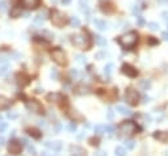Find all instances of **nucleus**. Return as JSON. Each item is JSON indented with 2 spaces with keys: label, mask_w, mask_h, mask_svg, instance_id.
<instances>
[{
  "label": "nucleus",
  "mask_w": 168,
  "mask_h": 156,
  "mask_svg": "<svg viewBox=\"0 0 168 156\" xmlns=\"http://www.w3.org/2000/svg\"><path fill=\"white\" fill-rule=\"evenodd\" d=\"M20 142H22V144H24V146H28V141H26V139H21Z\"/></svg>",
  "instance_id": "49"
},
{
  "label": "nucleus",
  "mask_w": 168,
  "mask_h": 156,
  "mask_svg": "<svg viewBox=\"0 0 168 156\" xmlns=\"http://www.w3.org/2000/svg\"><path fill=\"white\" fill-rule=\"evenodd\" d=\"M8 117H9V118H16L17 114H15V113H8Z\"/></svg>",
  "instance_id": "46"
},
{
  "label": "nucleus",
  "mask_w": 168,
  "mask_h": 156,
  "mask_svg": "<svg viewBox=\"0 0 168 156\" xmlns=\"http://www.w3.org/2000/svg\"><path fill=\"white\" fill-rule=\"evenodd\" d=\"M45 147H47V148L51 151H56V152H58V151L62 150V143L58 141L56 142H46V143H45Z\"/></svg>",
  "instance_id": "13"
},
{
  "label": "nucleus",
  "mask_w": 168,
  "mask_h": 156,
  "mask_svg": "<svg viewBox=\"0 0 168 156\" xmlns=\"http://www.w3.org/2000/svg\"><path fill=\"white\" fill-rule=\"evenodd\" d=\"M95 133H96L97 135H101L103 133H105V126H103V125H96V126H95Z\"/></svg>",
  "instance_id": "26"
},
{
  "label": "nucleus",
  "mask_w": 168,
  "mask_h": 156,
  "mask_svg": "<svg viewBox=\"0 0 168 156\" xmlns=\"http://www.w3.org/2000/svg\"><path fill=\"white\" fill-rule=\"evenodd\" d=\"M26 147H28L29 153H32V155H34V153H36V148H34V147H33V146H29V144H28Z\"/></svg>",
  "instance_id": "39"
},
{
  "label": "nucleus",
  "mask_w": 168,
  "mask_h": 156,
  "mask_svg": "<svg viewBox=\"0 0 168 156\" xmlns=\"http://www.w3.org/2000/svg\"><path fill=\"white\" fill-rule=\"evenodd\" d=\"M162 17H163V20H164V21H168V12H167V11L162 13Z\"/></svg>",
  "instance_id": "41"
},
{
  "label": "nucleus",
  "mask_w": 168,
  "mask_h": 156,
  "mask_svg": "<svg viewBox=\"0 0 168 156\" xmlns=\"http://www.w3.org/2000/svg\"><path fill=\"white\" fill-rule=\"evenodd\" d=\"M17 83H19V85H21V87H25V85L29 83V76H26L25 74H19V75H17Z\"/></svg>",
  "instance_id": "14"
},
{
  "label": "nucleus",
  "mask_w": 168,
  "mask_h": 156,
  "mask_svg": "<svg viewBox=\"0 0 168 156\" xmlns=\"http://www.w3.org/2000/svg\"><path fill=\"white\" fill-rule=\"evenodd\" d=\"M25 106H26V109L30 110L33 113H37V114H44V106L41 105L37 100H28L25 102Z\"/></svg>",
  "instance_id": "7"
},
{
  "label": "nucleus",
  "mask_w": 168,
  "mask_h": 156,
  "mask_svg": "<svg viewBox=\"0 0 168 156\" xmlns=\"http://www.w3.org/2000/svg\"><path fill=\"white\" fill-rule=\"evenodd\" d=\"M150 44L154 45V44H156V41H155V40H150Z\"/></svg>",
  "instance_id": "52"
},
{
  "label": "nucleus",
  "mask_w": 168,
  "mask_h": 156,
  "mask_svg": "<svg viewBox=\"0 0 168 156\" xmlns=\"http://www.w3.org/2000/svg\"><path fill=\"white\" fill-rule=\"evenodd\" d=\"M160 3H163V4H168V0H159Z\"/></svg>",
  "instance_id": "50"
},
{
  "label": "nucleus",
  "mask_w": 168,
  "mask_h": 156,
  "mask_svg": "<svg viewBox=\"0 0 168 156\" xmlns=\"http://www.w3.org/2000/svg\"><path fill=\"white\" fill-rule=\"evenodd\" d=\"M140 87L143 88L144 91H147V89H150V87H151V81L147 80V79H144V80L140 81Z\"/></svg>",
  "instance_id": "25"
},
{
  "label": "nucleus",
  "mask_w": 168,
  "mask_h": 156,
  "mask_svg": "<svg viewBox=\"0 0 168 156\" xmlns=\"http://www.w3.org/2000/svg\"><path fill=\"white\" fill-rule=\"evenodd\" d=\"M89 144L91 146H99V139H97V138H91Z\"/></svg>",
  "instance_id": "34"
},
{
  "label": "nucleus",
  "mask_w": 168,
  "mask_h": 156,
  "mask_svg": "<svg viewBox=\"0 0 168 156\" xmlns=\"http://www.w3.org/2000/svg\"><path fill=\"white\" fill-rule=\"evenodd\" d=\"M51 58H53V60L56 64H59V66L67 64V56H66L65 51H63L62 49H59V47H56V49H54V50L51 51Z\"/></svg>",
  "instance_id": "6"
},
{
  "label": "nucleus",
  "mask_w": 168,
  "mask_h": 156,
  "mask_svg": "<svg viewBox=\"0 0 168 156\" xmlns=\"http://www.w3.org/2000/svg\"><path fill=\"white\" fill-rule=\"evenodd\" d=\"M112 71H113V64L112 63H108V64L105 66V68H104V74H105L106 76H110L112 75Z\"/></svg>",
  "instance_id": "23"
},
{
  "label": "nucleus",
  "mask_w": 168,
  "mask_h": 156,
  "mask_svg": "<svg viewBox=\"0 0 168 156\" xmlns=\"http://www.w3.org/2000/svg\"><path fill=\"white\" fill-rule=\"evenodd\" d=\"M7 127H8L7 122H0V134H1V133H4V131L7 130Z\"/></svg>",
  "instance_id": "32"
},
{
  "label": "nucleus",
  "mask_w": 168,
  "mask_h": 156,
  "mask_svg": "<svg viewBox=\"0 0 168 156\" xmlns=\"http://www.w3.org/2000/svg\"><path fill=\"white\" fill-rule=\"evenodd\" d=\"M8 151L12 155H19L21 152V143L17 141H11L8 143Z\"/></svg>",
  "instance_id": "9"
},
{
  "label": "nucleus",
  "mask_w": 168,
  "mask_h": 156,
  "mask_svg": "<svg viewBox=\"0 0 168 156\" xmlns=\"http://www.w3.org/2000/svg\"><path fill=\"white\" fill-rule=\"evenodd\" d=\"M125 146L128 150H134V147H135V142L134 141H126L125 142Z\"/></svg>",
  "instance_id": "28"
},
{
  "label": "nucleus",
  "mask_w": 168,
  "mask_h": 156,
  "mask_svg": "<svg viewBox=\"0 0 168 156\" xmlns=\"http://www.w3.org/2000/svg\"><path fill=\"white\" fill-rule=\"evenodd\" d=\"M50 76H51L54 80H56V79H58V71H56L55 68H53L51 70V72H50Z\"/></svg>",
  "instance_id": "33"
},
{
  "label": "nucleus",
  "mask_w": 168,
  "mask_h": 156,
  "mask_svg": "<svg viewBox=\"0 0 168 156\" xmlns=\"http://www.w3.org/2000/svg\"><path fill=\"white\" fill-rule=\"evenodd\" d=\"M106 117H108V119H112L113 118V110L112 109L108 110V114H106Z\"/></svg>",
  "instance_id": "40"
},
{
  "label": "nucleus",
  "mask_w": 168,
  "mask_h": 156,
  "mask_svg": "<svg viewBox=\"0 0 168 156\" xmlns=\"http://www.w3.org/2000/svg\"><path fill=\"white\" fill-rule=\"evenodd\" d=\"M114 153L116 156H125L126 155V150H125L124 147H116V150H114Z\"/></svg>",
  "instance_id": "21"
},
{
  "label": "nucleus",
  "mask_w": 168,
  "mask_h": 156,
  "mask_svg": "<svg viewBox=\"0 0 168 156\" xmlns=\"http://www.w3.org/2000/svg\"><path fill=\"white\" fill-rule=\"evenodd\" d=\"M67 129H69V131H71V133H74V131H76V125H75L74 122H71L69 126H67Z\"/></svg>",
  "instance_id": "36"
},
{
  "label": "nucleus",
  "mask_w": 168,
  "mask_h": 156,
  "mask_svg": "<svg viewBox=\"0 0 168 156\" xmlns=\"http://www.w3.org/2000/svg\"><path fill=\"white\" fill-rule=\"evenodd\" d=\"M125 101L131 106H135L139 102V93L134 88H128L125 91Z\"/></svg>",
  "instance_id": "5"
},
{
  "label": "nucleus",
  "mask_w": 168,
  "mask_h": 156,
  "mask_svg": "<svg viewBox=\"0 0 168 156\" xmlns=\"http://www.w3.org/2000/svg\"><path fill=\"white\" fill-rule=\"evenodd\" d=\"M7 11V1L5 0H0V12Z\"/></svg>",
  "instance_id": "30"
},
{
  "label": "nucleus",
  "mask_w": 168,
  "mask_h": 156,
  "mask_svg": "<svg viewBox=\"0 0 168 156\" xmlns=\"http://www.w3.org/2000/svg\"><path fill=\"white\" fill-rule=\"evenodd\" d=\"M162 38L165 41H168V31H163L162 33Z\"/></svg>",
  "instance_id": "43"
},
{
  "label": "nucleus",
  "mask_w": 168,
  "mask_h": 156,
  "mask_svg": "<svg viewBox=\"0 0 168 156\" xmlns=\"http://www.w3.org/2000/svg\"><path fill=\"white\" fill-rule=\"evenodd\" d=\"M20 1H21V5L26 9H34L41 3V0H20Z\"/></svg>",
  "instance_id": "10"
},
{
  "label": "nucleus",
  "mask_w": 168,
  "mask_h": 156,
  "mask_svg": "<svg viewBox=\"0 0 168 156\" xmlns=\"http://www.w3.org/2000/svg\"><path fill=\"white\" fill-rule=\"evenodd\" d=\"M19 16H21V8L13 7L12 9H11V17H19Z\"/></svg>",
  "instance_id": "20"
},
{
  "label": "nucleus",
  "mask_w": 168,
  "mask_h": 156,
  "mask_svg": "<svg viewBox=\"0 0 168 156\" xmlns=\"http://www.w3.org/2000/svg\"><path fill=\"white\" fill-rule=\"evenodd\" d=\"M147 26H149L151 30H158V29H159V24H158V22H155V21L149 22V24H147Z\"/></svg>",
  "instance_id": "27"
},
{
  "label": "nucleus",
  "mask_w": 168,
  "mask_h": 156,
  "mask_svg": "<svg viewBox=\"0 0 168 156\" xmlns=\"http://www.w3.org/2000/svg\"><path fill=\"white\" fill-rule=\"evenodd\" d=\"M95 40H96V44L99 45L100 47H105L106 46V40L104 37H101V35H96Z\"/></svg>",
  "instance_id": "18"
},
{
  "label": "nucleus",
  "mask_w": 168,
  "mask_h": 156,
  "mask_svg": "<svg viewBox=\"0 0 168 156\" xmlns=\"http://www.w3.org/2000/svg\"><path fill=\"white\" fill-rule=\"evenodd\" d=\"M133 13H134V15H137V16H139V13H140V9H139V8H138L137 5H134V7H133Z\"/></svg>",
  "instance_id": "38"
},
{
  "label": "nucleus",
  "mask_w": 168,
  "mask_h": 156,
  "mask_svg": "<svg viewBox=\"0 0 168 156\" xmlns=\"http://www.w3.org/2000/svg\"><path fill=\"white\" fill-rule=\"evenodd\" d=\"M93 24L96 25V28L99 29V30H105L106 26H108V24L105 22V20H99V19H95L93 20Z\"/></svg>",
  "instance_id": "16"
},
{
  "label": "nucleus",
  "mask_w": 168,
  "mask_h": 156,
  "mask_svg": "<svg viewBox=\"0 0 168 156\" xmlns=\"http://www.w3.org/2000/svg\"><path fill=\"white\" fill-rule=\"evenodd\" d=\"M116 109H117V112H118L120 114H122V116H131L130 110L126 109V108H125V106H122V105H118Z\"/></svg>",
  "instance_id": "17"
},
{
  "label": "nucleus",
  "mask_w": 168,
  "mask_h": 156,
  "mask_svg": "<svg viewBox=\"0 0 168 156\" xmlns=\"http://www.w3.org/2000/svg\"><path fill=\"white\" fill-rule=\"evenodd\" d=\"M7 56H0V63H5L7 62Z\"/></svg>",
  "instance_id": "44"
},
{
  "label": "nucleus",
  "mask_w": 168,
  "mask_h": 156,
  "mask_svg": "<svg viewBox=\"0 0 168 156\" xmlns=\"http://www.w3.org/2000/svg\"><path fill=\"white\" fill-rule=\"evenodd\" d=\"M4 142H5V139H4L3 137H0V146H4V144H5Z\"/></svg>",
  "instance_id": "47"
},
{
  "label": "nucleus",
  "mask_w": 168,
  "mask_h": 156,
  "mask_svg": "<svg viewBox=\"0 0 168 156\" xmlns=\"http://www.w3.org/2000/svg\"><path fill=\"white\" fill-rule=\"evenodd\" d=\"M70 24H71L72 26H74V28H79V26H80V20L78 19V17H71V19H70Z\"/></svg>",
  "instance_id": "22"
},
{
  "label": "nucleus",
  "mask_w": 168,
  "mask_h": 156,
  "mask_svg": "<svg viewBox=\"0 0 168 156\" xmlns=\"http://www.w3.org/2000/svg\"><path fill=\"white\" fill-rule=\"evenodd\" d=\"M70 152H71V156H87L85 150L80 146H71L70 147Z\"/></svg>",
  "instance_id": "12"
},
{
  "label": "nucleus",
  "mask_w": 168,
  "mask_h": 156,
  "mask_svg": "<svg viewBox=\"0 0 168 156\" xmlns=\"http://www.w3.org/2000/svg\"><path fill=\"white\" fill-rule=\"evenodd\" d=\"M121 72L124 74V75L129 76V78H137V75H138V71L134 68L133 66H130V64H124V66H122V67H121Z\"/></svg>",
  "instance_id": "8"
},
{
  "label": "nucleus",
  "mask_w": 168,
  "mask_h": 156,
  "mask_svg": "<svg viewBox=\"0 0 168 156\" xmlns=\"http://www.w3.org/2000/svg\"><path fill=\"white\" fill-rule=\"evenodd\" d=\"M70 76H78V71H76V70H71V71H70Z\"/></svg>",
  "instance_id": "42"
},
{
  "label": "nucleus",
  "mask_w": 168,
  "mask_h": 156,
  "mask_svg": "<svg viewBox=\"0 0 168 156\" xmlns=\"http://www.w3.org/2000/svg\"><path fill=\"white\" fill-rule=\"evenodd\" d=\"M118 42H120V45H121L124 49L130 50V49H133V47L137 45L138 34L135 33V31H129V33H126V34L121 35V37L118 38Z\"/></svg>",
  "instance_id": "1"
},
{
  "label": "nucleus",
  "mask_w": 168,
  "mask_h": 156,
  "mask_svg": "<svg viewBox=\"0 0 168 156\" xmlns=\"http://www.w3.org/2000/svg\"><path fill=\"white\" fill-rule=\"evenodd\" d=\"M138 130H139L138 126L135 125V122H133V121H125L118 126V131L122 135H126V137H130V135L135 134Z\"/></svg>",
  "instance_id": "3"
},
{
  "label": "nucleus",
  "mask_w": 168,
  "mask_h": 156,
  "mask_svg": "<svg viewBox=\"0 0 168 156\" xmlns=\"http://www.w3.org/2000/svg\"><path fill=\"white\" fill-rule=\"evenodd\" d=\"M76 59H78L79 63H85V56L83 55H76Z\"/></svg>",
  "instance_id": "37"
},
{
  "label": "nucleus",
  "mask_w": 168,
  "mask_h": 156,
  "mask_svg": "<svg viewBox=\"0 0 168 156\" xmlns=\"http://www.w3.org/2000/svg\"><path fill=\"white\" fill-rule=\"evenodd\" d=\"M113 131H114V127L112 125H105V133H109V134H112Z\"/></svg>",
  "instance_id": "35"
},
{
  "label": "nucleus",
  "mask_w": 168,
  "mask_h": 156,
  "mask_svg": "<svg viewBox=\"0 0 168 156\" xmlns=\"http://www.w3.org/2000/svg\"><path fill=\"white\" fill-rule=\"evenodd\" d=\"M62 1V4H65V5H69L70 3H71V0H60Z\"/></svg>",
  "instance_id": "45"
},
{
  "label": "nucleus",
  "mask_w": 168,
  "mask_h": 156,
  "mask_svg": "<svg viewBox=\"0 0 168 156\" xmlns=\"http://www.w3.org/2000/svg\"><path fill=\"white\" fill-rule=\"evenodd\" d=\"M11 106V100L7 98L4 96H0V110H4V109H8Z\"/></svg>",
  "instance_id": "15"
},
{
  "label": "nucleus",
  "mask_w": 168,
  "mask_h": 156,
  "mask_svg": "<svg viewBox=\"0 0 168 156\" xmlns=\"http://www.w3.org/2000/svg\"><path fill=\"white\" fill-rule=\"evenodd\" d=\"M42 156H54V155H51V153H47V152H44V155Z\"/></svg>",
  "instance_id": "51"
},
{
  "label": "nucleus",
  "mask_w": 168,
  "mask_h": 156,
  "mask_svg": "<svg viewBox=\"0 0 168 156\" xmlns=\"http://www.w3.org/2000/svg\"><path fill=\"white\" fill-rule=\"evenodd\" d=\"M28 133H29V135H32V137L36 138V139H40L41 138V133L37 129H28Z\"/></svg>",
  "instance_id": "19"
},
{
  "label": "nucleus",
  "mask_w": 168,
  "mask_h": 156,
  "mask_svg": "<svg viewBox=\"0 0 168 156\" xmlns=\"http://www.w3.org/2000/svg\"><path fill=\"white\" fill-rule=\"evenodd\" d=\"M153 137L154 139H158L162 143H168V131H155Z\"/></svg>",
  "instance_id": "11"
},
{
  "label": "nucleus",
  "mask_w": 168,
  "mask_h": 156,
  "mask_svg": "<svg viewBox=\"0 0 168 156\" xmlns=\"http://www.w3.org/2000/svg\"><path fill=\"white\" fill-rule=\"evenodd\" d=\"M149 101H150V98H149L147 96H144V97H143V101H142V102H143V104H147Z\"/></svg>",
  "instance_id": "48"
},
{
  "label": "nucleus",
  "mask_w": 168,
  "mask_h": 156,
  "mask_svg": "<svg viewBox=\"0 0 168 156\" xmlns=\"http://www.w3.org/2000/svg\"><path fill=\"white\" fill-rule=\"evenodd\" d=\"M44 21H45V15H44V13H40V15H37L34 17V22H36V24H40V25H41V24H44Z\"/></svg>",
  "instance_id": "24"
},
{
  "label": "nucleus",
  "mask_w": 168,
  "mask_h": 156,
  "mask_svg": "<svg viewBox=\"0 0 168 156\" xmlns=\"http://www.w3.org/2000/svg\"><path fill=\"white\" fill-rule=\"evenodd\" d=\"M9 68H8V66H3V67H0V76H5L8 74Z\"/></svg>",
  "instance_id": "29"
},
{
  "label": "nucleus",
  "mask_w": 168,
  "mask_h": 156,
  "mask_svg": "<svg viewBox=\"0 0 168 156\" xmlns=\"http://www.w3.org/2000/svg\"><path fill=\"white\" fill-rule=\"evenodd\" d=\"M137 24L139 26H143V25H146V21H144V19L143 17H140V16H138L137 17Z\"/></svg>",
  "instance_id": "31"
},
{
  "label": "nucleus",
  "mask_w": 168,
  "mask_h": 156,
  "mask_svg": "<svg viewBox=\"0 0 168 156\" xmlns=\"http://www.w3.org/2000/svg\"><path fill=\"white\" fill-rule=\"evenodd\" d=\"M50 20H51V22H53V25L58 26V28L65 26L66 24H67V21H69L67 17H66L62 12H59L58 9H53L51 12H50Z\"/></svg>",
  "instance_id": "4"
},
{
  "label": "nucleus",
  "mask_w": 168,
  "mask_h": 156,
  "mask_svg": "<svg viewBox=\"0 0 168 156\" xmlns=\"http://www.w3.org/2000/svg\"><path fill=\"white\" fill-rule=\"evenodd\" d=\"M71 44L74 46L79 47L81 50H88L91 47V40L87 33H81V34H75L71 37Z\"/></svg>",
  "instance_id": "2"
}]
</instances>
